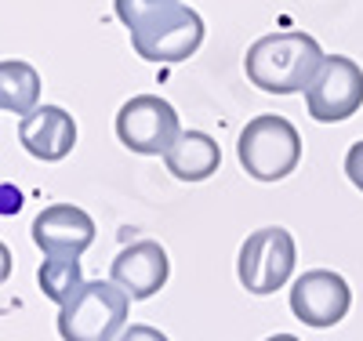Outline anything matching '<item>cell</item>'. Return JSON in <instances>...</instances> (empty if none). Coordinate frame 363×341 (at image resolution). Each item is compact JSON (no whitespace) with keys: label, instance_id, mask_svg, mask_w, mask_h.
Masks as SVG:
<instances>
[{"label":"cell","instance_id":"cell-17","mask_svg":"<svg viewBox=\"0 0 363 341\" xmlns=\"http://www.w3.org/2000/svg\"><path fill=\"white\" fill-rule=\"evenodd\" d=\"M116 341H167V334H160L149 323H131V327H124V334H120Z\"/></svg>","mask_w":363,"mask_h":341},{"label":"cell","instance_id":"cell-3","mask_svg":"<svg viewBox=\"0 0 363 341\" xmlns=\"http://www.w3.org/2000/svg\"><path fill=\"white\" fill-rule=\"evenodd\" d=\"M131 298L113 280L84 284L58 313V334L62 341H116L128 327Z\"/></svg>","mask_w":363,"mask_h":341},{"label":"cell","instance_id":"cell-12","mask_svg":"<svg viewBox=\"0 0 363 341\" xmlns=\"http://www.w3.org/2000/svg\"><path fill=\"white\" fill-rule=\"evenodd\" d=\"M164 164L178 181H203V178H211L218 171L222 149L203 131H182L178 142L164 152Z\"/></svg>","mask_w":363,"mask_h":341},{"label":"cell","instance_id":"cell-11","mask_svg":"<svg viewBox=\"0 0 363 341\" xmlns=\"http://www.w3.org/2000/svg\"><path fill=\"white\" fill-rule=\"evenodd\" d=\"M18 142L37 160H66L77 145V123L62 106H37L18 120Z\"/></svg>","mask_w":363,"mask_h":341},{"label":"cell","instance_id":"cell-18","mask_svg":"<svg viewBox=\"0 0 363 341\" xmlns=\"http://www.w3.org/2000/svg\"><path fill=\"white\" fill-rule=\"evenodd\" d=\"M11 269H15V258H11V251H8V243L0 240V284H8Z\"/></svg>","mask_w":363,"mask_h":341},{"label":"cell","instance_id":"cell-7","mask_svg":"<svg viewBox=\"0 0 363 341\" xmlns=\"http://www.w3.org/2000/svg\"><path fill=\"white\" fill-rule=\"evenodd\" d=\"M363 106V69L345 55H327L306 87V109L316 123H342Z\"/></svg>","mask_w":363,"mask_h":341},{"label":"cell","instance_id":"cell-10","mask_svg":"<svg viewBox=\"0 0 363 341\" xmlns=\"http://www.w3.org/2000/svg\"><path fill=\"white\" fill-rule=\"evenodd\" d=\"M33 243L48 258H80L95 243V222L73 203H51L33 218Z\"/></svg>","mask_w":363,"mask_h":341},{"label":"cell","instance_id":"cell-6","mask_svg":"<svg viewBox=\"0 0 363 341\" xmlns=\"http://www.w3.org/2000/svg\"><path fill=\"white\" fill-rule=\"evenodd\" d=\"M182 120L174 106L160 95H135L116 113V138L138 157H164L178 142Z\"/></svg>","mask_w":363,"mask_h":341},{"label":"cell","instance_id":"cell-8","mask_svg":"<svg viewBox=\"0 0 363 341\" xmlns=\"http://www.w3.org/2000/svg\"><path fill=\"white\" fill-rule=\"evenodd\" d=\"M349 308H352V291L342 272L309 269L291 287V313L306 327H335L349 316Z\"/></svg>","mask_w":363,"mask_h":341},{"label":"cell","instance_id":"cell-13","mask_svg":"<svg viewBox=\"0 0 363 341\" xmlns=\"http://www.w3.org/2000/svg\"><path fill=\"white\" fill-rule=\"evenodd\" d=\"M40 102V73L22 58H0V109L15 116L33 113Z\"/></svg>","mask_w":363,"mask_h":341},{"label":"cell","instance_id":"cell-2","mask_svg":"<svg viewBox=\"0 0 363 341\" xmlns=\"http://www.w3.org/2000/svg\"><path fill=\"white\" fill-rule=\"evenodd\" d=\"M236 160L255 181H280L301 160V135L287 116L262 113L240 131Z\"/></svg>","mask_w":363,"mask_h":341},{"label":"cell","instance_id":"cell-16","mask_svg":"<svg viewBox=\"0 0 363 341\" xmlns=\"http://www.w3.org/2000/svg\"><path fill=\"white\" fill-rule=\"evenodd\" d=\"M345 174H349V181L356 185V189L363 193V142H356L345 152Z\"/></svg>","mask_w":363,"mask_h":341},{"label":"cell","instance_id":"cell-9","mask_svg":"<svg viewBox=\"0 0 363 341\" xmlns=\"http://www.w3.org/2000/svg\"><path fill=\"white\" fill-rule=\"evenodd\" d=\"M167 276H171V262H167V251L157 240H135L109 265V280L131 301H145L157 291H164Z\"/></svg>","mask_w":363,"mask_h":341},{"label":"cell","instance_id":"cell-1","mask_svg":"<svg viewBox=\"0 0 363 341\" xmlns=\"http://www.w3.org/2000/svg\"><path fill=\"white\" fill-rule=\"evenodd\" d=\"M323 58L327 55L316 44V37L291 29V33L258 37L247 47L244 73L255 87L269 91V95H294V91H306L316 80Z\"/></svg>","mask_w":363,"mask_h":341},{"label":"cell","instance_id":"cell-15","mask_svg":"<svg viewBox=\"0 0 363 341\" xmlns=\"http://www.w3.org/2000/svg\"><path fill=\"white\" fill-rule=\"evenodd\" d=\"M160 4H174V0H116V18L131 29L145 11H153V8H160Z\"/></svg>","mask_w":363,"mask_h":341},{"label":"cell","instance_id":"cell-19","mask_svg":"<svg viewBox=\"0 0 363 341\" xmlns=\"http://www.w3.org/2000/svg\"><path fill=\"white\" fill-rule=\"evenodd\" d=\"M265 341H298L294 334H272V337H265Z\"/></svg>","mask_w":363,"mask_h":341},{"label":"cell","instance_id":"cell-4","mask_svg":"<svg viewBox=\"0 0 363 341\" xmlns=\"http://www.w3.org/2000/svg\"><path fill=\"white\" fill-rule=\"evenodd\" d=\"M131 44L145 62H186L203 44V18L182 0L160 4L131 26Z\"/></svg>","mask_w":363,"mask_h":341},{"label":"cell","instance_id":"cell-14","mask_svg":"<svg viewBox=\"0 0 363 341\" xmlns=\"http://www.w3.org/2000/svg\"><path fill=\"white\" fill-rule=\"evenodd\" d=\"M37 284H40L44 298H51L58 308H62L84 287V269H80L77 258H48L37 269Z\"/></svg>","mask_w":363,"mask_h":341},{"label":"cell","instance_id":"cell-5","mask_svg":"<svg viewBox=\"0 0 363 341\" xmlns=\"http://www.w3.org/2000/svg\"><path fill=\"white\" fill-rule=\"evenodd\" d=\"M294 258H298V247L294 236L280 225H269L258 229L244 240L240 247V258H236V276L244 284L247 294H277L294 272Z\"/></svg>","mask_w":363,"mask_h":341}]
</instances>
